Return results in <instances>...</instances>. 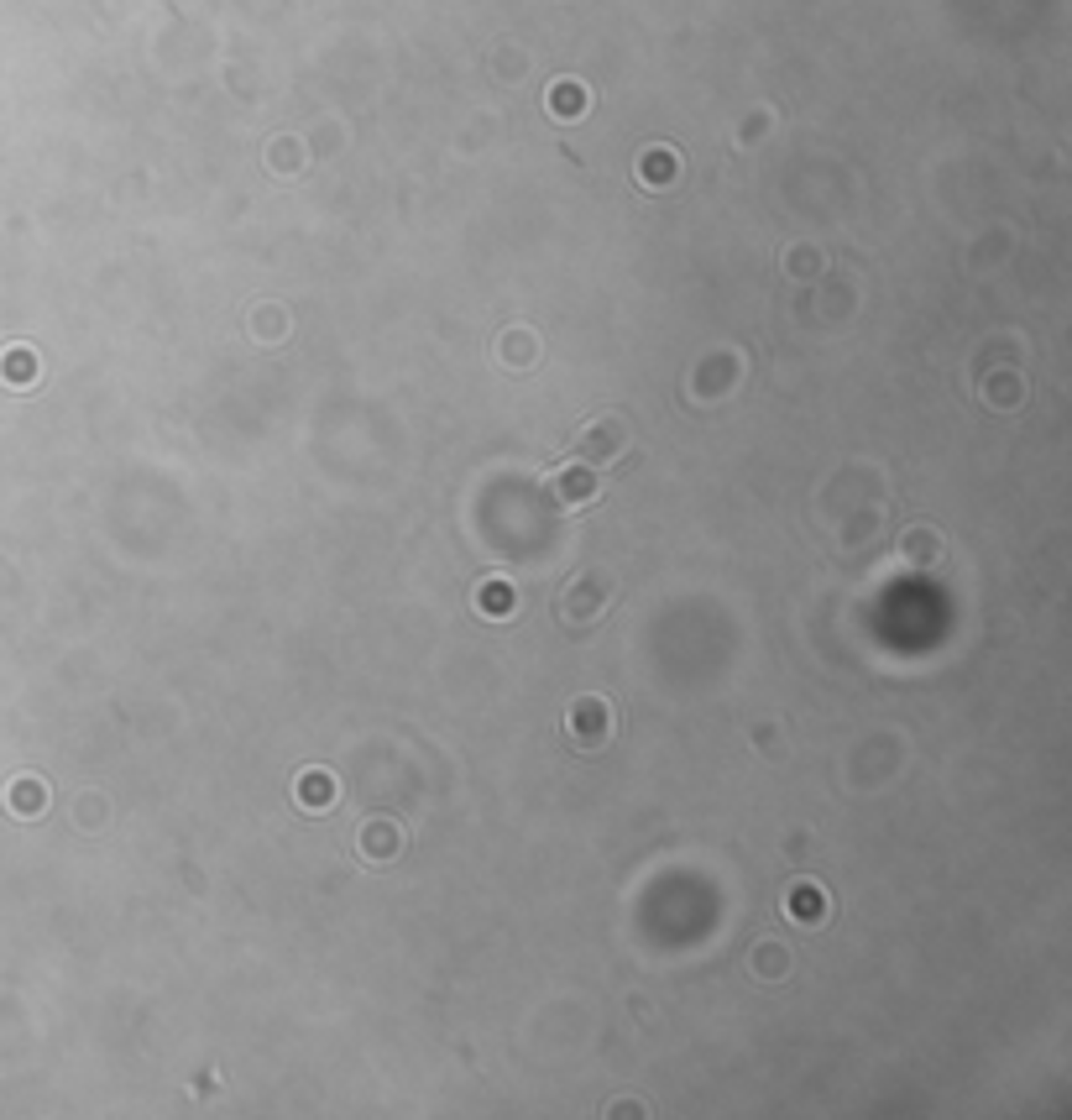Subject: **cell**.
<instances>
[{"label":"cell","mask_w":1072,"mask_h":1120,"mask_svg":"<svg viewBox=\"0 0 1072 1120\" xmlns=\"http://www.w3.org/2000/svg\"><path fill=\"white\" fill-rule=\"evenodd\" d=\"M618 445H622V425H618V419H596V425L586 429V451L607 455V451H618Z\"/></svg>","instance_id":"6"},{"label":"cell","mask_w":1072,"mask_h":1120,"mask_svg":"<svg viewBox=\"0 0 1072 1120\" xmlns=\"http://www.w3.org/2000/svg\"><path fill=\"white\" fill-rule=\"evenodd\" d=\"M42 801H48L42 780H16V786H11V812H16V817H37Z\"/></svg>","instance_id":"5"},{"label":"cell","mask_w":1072,"mask_h":1120,"mask_svg":"<svg viewBox=\"0 0 1072 1120\" xmlns=\"http://www.w3.org/2000/svg\"><path fill=\"white\" fill-rule=\"evenodd\" d=\"M299 801H304V812H330L335 806V775L309 770L304 780H299Z\"/></svg>","instance_id":"3"},{"label":"cell","mask_w":1072,"mask_h":1120,"mask_svg":"<svg viewBox=\"0 0 1072 1120\" xmlns=\"http://www.w3.org/2000/svg\"><path fill=\"white\" fill-rule=\"evenodd\" d=\"M32 372H37V361H32V351H27V357L16 351V357H11V377H16V383H21V377L32 383Z\"/></svg>","instance_id":"9"},{"label":"cell","mask_w":1072,"mask_h":1120,"mask_svg":"<svg viewBox=\"0 0 1072 1120\" xmlns=\"http://www.w3.org/2000/svg\"><path fill=\"white\" fill-rule=\"evenodd\" d=\"M518 608V592H513V581L508 576H487L477 587V613L481 618H508Z\"/></svg>","instance_id":"2"},{"label":"cell","mask_w":1072,"mask_h":1120,"mask_svg":"<svg viewBox=\"0 0 1072 1120\" xmlns=\"http://www.w3.org/2000/svg\"><path fill=\"white\" fill-rule=\"evenodd\" d=\"M790 911L801 921H816L821 911H827V895H816V885H795V895H790Z\"/></svg>","instance_id":"7"},{"label":"cell","mask_w":1072,"mask_h":1120,"mask_svg":"<svg viewBox=\"0 0 1072 1120\" xmlns=\"http://www.w3.org/2000/svg\"><path fill=\"white\" fill-rule=\"evenodd\" d=\"M581 105H586V100H581L576 84H560V90H555V110H581Z\"/></svg>","instance_id":"8"},{"label":"cell","mask_w":1072,"mask_h":1120,"mask_svg":"<svg viewBox=\"0 0 1072 1120\" xmlns=\"http://www.w3.org/2000/svg\"><path fill=\"white\" fill-rule=\"evenodd\" d=\"M570 738L586 744V749H596V744H607V738H612V707L602 702V696H581V702L570 707Z\"/></svg>","instance_id":"1"},{"label":"cell","mask_w":1072,"mask_h":1120,"mask_svg":"<svg viewBox=\"0 0 1072 1120\" xmlns=\"http://www.w3.org/2000/svg\"><path fill=\"white\" fill-rule=\"evenodd\" d=\"M596 493V477L586 467H565L555 471V497H565V503H586V497Z\"/></svg>","instance_id":"4"}]
</instances>
